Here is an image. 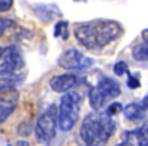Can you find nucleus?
Here are the masks:
<instances>
[{
    "label": "nucleus",
    "mask_w": 148,
    "mask_h": 146,
    "mask_svg": "<svg viewBox=\"0 0 148 146\" xmlns=\"http://www.w3.org/2000/svg\"><path fill=\"white\" fill-rule=\"evenodd\" d=\"M121 24L115 21L99 19V21L78 24L75 27V38L84 48L99 49V48H103L108 43H112L113 40H116L121 35Z\"/></svg>",
    "instance_id": "1"
},
{
    "label": "nucleus",
    "mask_w": 148,
    "mask_h": 146,
    "mask_svg": "<svg viewBox=\"0 0 148 146\" xmlns=\"http://www.w3.org/2000/svg\"><path fill=\"white\" fill-rule=\"evenodd\" d=\"M80 110H81V95L72 91L64 92L58 110V126L64 132L72 130L80 119Z\"/></svg>",
    "instance_id": "2"
},
{
    "label": "nucleus",
    "mask_w": 148,
    "mask_h": 146,
    "mask_svg": "<svg viewBox=\"0 0 148 146\" xmlns=\"http://www.w3.org/2000/svg\"><path fill=\"white\" fill-rule=\"evenodd\" d=\"M56 132H58V108L54 105L48 106L38 117L35 126L37 140L43 145H49L54 140Z\"/></svg>",
    "instance_id": "3"
},
{
    "label": "nucleus",
    "mask_w": 148,
    "mask_h": 146,
    "mask_svg": "<svg viewBox=\"0 0 148 146\" xmlns=\"http://www.w3.org/2000/svg\"><path fill=\"white\" fill-rule=\"evenodd\" d=\"M23 65H24V59L14 46H8L5 49H2V54H0V76L11 75L16 70L23 68Z\"/></svg>",
    "instance_id": "4"
},
{
    "label": "nucleus",
    "mask_w": 148,
    "mask_h": 146,
    "mask_svg": "<svg viewBox=\"0 0 148 146\" xmlns=\"http://www.w3.org/2000/svg\"><path fill=\"white\" fill-rule=\"evenodd\" d=\"M58 63L65 70H84V68H89L92 65L94 59L83 56L77 49H69L59 56Z\"/></svg>",
    "instance_id": "5"
},
{
    "label": "nucleus",
    "mask_w": 148,
    "mask_h": 146,
    "mask_svg": "<svg viewBox=\"0 0 148 146\" xmlns=\"http://www.w3.org/2000/svg\"><path fill=\"white\" fill-rule=\"evenodd\" d=\"M100 124H102V114H88L83 119L80 127V138L86 143V146H92L94 140L97 138L100 130Z\"/></svg>",
    "instance_id": "6"
},
{
    "label": "nucleus",
    "mask_w": 148,
    "mask_h": 146,
    "mask_svg": "<svg viewBox=\"0 0 148 146\" xmlns=\"http://www.w3.org/2000/svg\"><path fill=\"white\" fill-rule=\"evenodd\" d=\"M78 84V76L73 73H64V75L53 76L49 79V87L54 92H67L72 91Z\"/></svg>",
    "instance_id": "7"
},
{
    "label": "nucleus",
    "mask_w": 148,
    "mask_h": 146,
    "mask_svg": "<svg viewBox=\"0 0 148 146\" xmlns=\"http://www.w3.org/2000/svg\"><path fill=\"white\" fill-rule=\"evenodd\" d=\"M115 127H116V122L112 119V116L102 114V124H100L99 135H97L96 140H94L92 146H105L107 143H108L110 136L113 135V132H115Z\"/></svg>",
    "instance_id": "8"
},
{
    "label": "nucleus",
    "mask_w": 148,
    "mask_h": 146,
    "mask_svg": "<svg viewBox=\"0 0 148 146\" xmlns=\"http://www.w3.org/2000/svg\"><path fill=\"white\" fill-rule=\"evenodd\" d=\"M97 89H99L107 98H116L121 94V87H119L118 81H115L113 78H108V76H103V78L99 79Z\"/></svg>",
    "instance_id": "9"
},
{
    "label": "nucleus",
    "mask_w": 148,
    "mask_h": 146,
    "mask_svg": "<svg viewBox=\"0 0 148 146\" xmlns=\"http://www.w3.org/2000/svg\"><path fill=\"white\" fill-rule=\"evenodd\" d=\"M123 141L116 146H148V138L142 133L140 129L123 133Z\"/></svg>",
    "instance_id": "10"
},
{
    "label": "nucleus",
    "mask_w": 148,
    "mask_h": 146,
    "mask_svg": "<svg viewBox=\"0 0 148 146\" xmlns=\"http://www.w3.org/2000/svg\"><path fill=\"white\" fill-rule=\"evenodd\" d=\"M123 114L126 116V119L138 121V119H143L145 117L147 108H145L142 103H131V105H127V106L123 108Z\"/></svg>",
    "instance_id": "11"
},
{
    "label": "nucleus",
    "mask_w": 148,
    "mask_h": 146,
    "mask_svg": "<svg viewBox=\"0 0 148 146\" xmlns=\"http://www.w3.org/2000/svg\"><path fill=\"white\" fill-rule=\"evenodd\" d=\"M16 102L18 100L7 98V97H2V95H0V126H2V124L8 119V116L14 111V108H16Z\"/></svg>",
    "instance_id": "12"
},
{
    "label": "nucleus",
    "mask_w": 148,
    "mask_h": 146,
    "mask_svg": "<svg viewBox=\"0 0 148 146\" xmlns=\"http://www.w3.org/2000/svg\"><path fill=\"white\" fill-rule=\"evenodd\" d=\"M105 100H107V97L97 87H94L92 91H91L89 103H91V108H92L94 111H100V110H102V108L105 106Z\"/></svg>",
    "instance_id": "13"
},
{
    "label": "nucleus",
    "mask_w": 148,
    "mask_h": 146,
    "mask_svg": "<svg viewBox=\"0 0 148 146\" xmlns=\"http://www.w3.org/2000/svg\"><path fill=\"white\" fill-rule=\"evenodd\" d=\"M132 57L135 60H148V41L135 46L132 51Z\"/></svg>",
    "instance_id": "14"
},
{
    "label": "nucleus",
    "mask_w": 148,
    "mask_h": 146,
    "mask_svg": "<svg viewBox=\"0 0 148 146\" xmlns=\"http://www.w3.org/2000/svg\"><path fill=\"white\" fill-rule=\"evenodd\" d=\"M54 37L61 38V40H67L69 38V22L59 21L54 25Z\"/></svg>",
    "instance_id": "15"
},
{
    "label": "nucleus",
    "mask_w": 148,
    "mask_h": 146,
    "mask_svg": "<svg viewBox=\"0 0 148 146\" xmlns=\"http://www.w3.org/2000/svg\"><path fill=\"white\" fill-rule=\"evenodd\" d=\"M18 133L23 136H29L30 133H32V124L29 122V121H26V122H23L19 127H18Z\"/></svg>",
    "instance_id": "16"
},
{
    "label": "nucleus",
    "mask_w": 148,
    "mask_h": 146,
    "mask_svg": "<svg viewBox=\"0 0 148 146\" xmlns=\"http://www.w3.org/2000/svg\"><path fill=\"white\" fill-rule=\"evenodd\" d=\"M113 72L116 76H123L124 73H127V63L126 62H116L113 65Z\"/></svg>",
    "instance_id": "17"
},
{
    "label": "nucleus",
    "mask_w": 148,
    "mask_h": 146,
    "mask_svg": "<svg viewBox=\"0 0 148 146\" xmlns=\"http://www.w3.org/2000/svg\"><path fill=\"white\" fill-rule=\"evenodd\" d=\"M121 110H123L121 103H118V102H115V103H112L108 108H107V114H108V116H115V114H118Z\"/></svg>",
    "instance_id": "18"
},
{
    "label": "nucleus",
    "mask_w": 148,
    "mask_h": 146,
    "mask_svg": "<svg viewBox=\"0 0 148 146\" xmlns=\"http://www.w3.org/2000/svg\"><path fill=\"white\" fill-rule=\"evenodd\" d=\"M10 25H13V21H11V19H3V18H0V37L5 33V30H7Z\"/></svg>",
    "instance_id": "19"
},
{
    "label": "nucleus",
    "mask_w": 148,
    "mask_h": 146,
    "mask_svg": "<svg viewBox=\"0 0 148 146\" xmlns=\"http://www.w3.org/2000/svg\"><path fill=\"white\" fill-rule=\"evenodd\" d=\"M127 87L129 89H138L140 87V81H138V78L137 76H129L127 78Z\"/></svg>",
    "instance_id": "20"
},
{
    "label": "nucleus",
    "mask_w": 148,
    "mask_h": 146,
    "mask_svg": "<svg viewBox=\"0 0 148 146\" xmlns=\"http://www.w3.org/2000/svg\"><path fill=\"white\" fill-rule=\"evenodd\" d=\"M11 6H13V0H0V11L2 13L11 10Z\"/></svg>",
    "instance_id": "21"
},
{
    "label": "nucleus",
    "mask_w": 148,
    "mask_h": 146,
    "mask_svg": "<svg viewBox=\"0 0 148 146\" xmlns=\"http://www.w3.org/2000/svg\"><path fill=\"white\" fill-rule=\"evenodd\" d=\"M142 38H143L145 41H148V29H145V30L142 32Z\"/></svg>",
    "instance_id": "22"
},
{
    "label": "nucleus",
    "mask_w": 148,
    "mask_h": 146,
    "mask_svg": "<svg viewBox=\"0 0 148 146\" xmlns=\"http://www.w3.org/2000/svg\"><path fill=\"white\" fill-rule=\"evenodd\" d=\"M140 103H142V105H143V106H145V108H148V95H147V97H145V98H143V100H142V102H140Z\"/></svg>",
    "instance_id": "23"
},
{
    "label": "nucleus",
    "mask_w": 148,
    "mask_h": 146,
    "mask_svg": "<svg viewBox=\"0 0 148 146\" xmlns=\"http://www.w3.org/2000/svg\"><path fill=\"white\" fill-rule=\"evenodd\" d=\"M18 146H29L27 141H18Z\"/></svg>",
    "instance_id": "24"
},
{
    "label": "nucleus",
    "mask_w": 148,
    "mask_h": 146,
    "mask_svg": "<svg viewBox=\"0 0 148 146\" xmlns=\"http://www.w3.org/2000/svg\"><path fill=\"white\" fill-rule=\"evenodd\" d=\"M75 2H86V0H75Z\"/></svg>",
    "instance_id": "25"
},
{
    "label": "nucleus",
    "mask_w": 148,
    "mask_h": 146,
    "mask_svg": "<svg viewBox=\"0 0 148 146\" xmlns=\"http://www.w3.org/2000/svg\"><path fill=\"white\" fill-rule=\"evenodd\" d=\"M0 54H2V48H0Z\"/></svg>",
    "instance_id": "26"
},
{
    "label": "nucleus",
    "mask_w": 148,
    "mask_h": 146,
    "mask_svg": "<svg viewBox=\"0 0 148 146\" xmlns=\"http://www.w3.org/2000/svg\"><path fill=\"white\" fill-rule=\"evenodd\" d=\"M8 146H11V145H8Z\"/></svg>",
    "instance_id": "27"
}]
</instances>
